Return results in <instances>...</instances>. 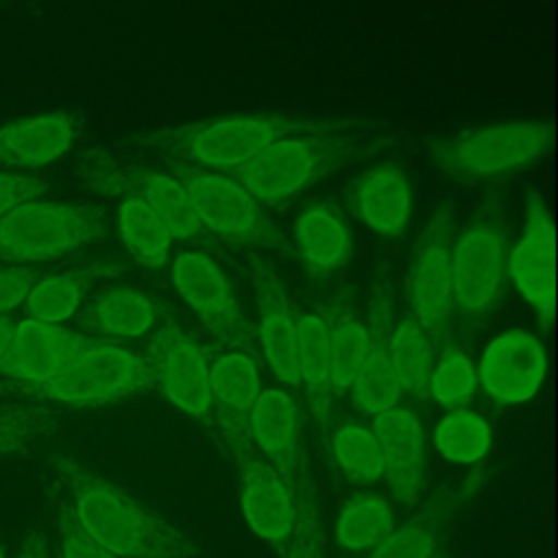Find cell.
Returning <instances> with one entry per match:
<instances>
[{"label": "cell", "instance_id": "6da1fadb", "mask_svg": "<svg viewBox=\"0 0 558 558\" xmlns=\"http://www.w3.org/2000/svg\"><path fill=\"white\" fill-rule=\"evenodd\" d=\"M54 501L118 558H198L196 543L74 456L50 458Z\"/></svg>", "mask_w": 558, "mask_h": 558}, {"label": "cell", "instance_id": "7a4b0ae2", "mask_svg": "<svg viewBox=\"0 0 558 558\" xmlns=\"http://www.w3.org/2000/svg\"><path fill=\"white\" fill-rule=\"evenodd\" d=\"M150 386L153 377L146 357L126 347L94 340L44 384L20 386L0 381V395L87 408L116 403Z\"/></svg>", "mask_w": 558, "mask_h": 558}, {"label": "cell", "instance_id": "3957f363", "mask_svg": "<svg viewBox=\"0 0 558 558\" xmlns=\"http://www.w3.org/2000/svg\"><path fill=\"white\" fill-rule=\"evenodd\" d=\"M355 148V137L336 131H292L233 170L231 177L262 205H283L340 168Z\"/></svg>", "mask_w": 558, "mask_h": 558}, {"label": "cell", "instance_id": "277c9868", "mask_svg": "<svg viewBox=\"0 0 558 558\" xmlns=\"http://www.w3.org/2000/svg\"><path fill=\"white\" fill-rule=\"evenodd\" d=\"M549 142L551 129L541 120L497 122L438 140L432 159L453 179L484 181L532 166L547 153Z\"/></svg>", "mask_w": 558, "mask_h": 558}, {"label": "cell", "instance_id": "5b68a950", "mask_svg": "<svg viewBox=\"0 0 558 558\" xmlns=\"http://www.w3.org/2000/svg\"><path fill=\"white\" fill-rule=\"evenodd\" d=\"M299 126V120L286 116H225L159 131L144 142L194 163V168L231 174Z\"/></svg>", "mask_w": 558, "mask_h": 558}, {"label": "cell", "instance_id": "8992f818", "mask_svg": "<svg viewBox=\"0 0 558 558\" xmlns=\"http://www.w3.org/2000/svg\"><path fill=\"white\" fill-rule=\"evenodd\" d=\"M105 231L94 207L28 201L0 218V259L24 266L48 262L100 240Z\"/></svg>", "mask_w": 558, "mask_h": 558}, {"label": "cell", "instance_id": "52a82bcc", "mask_svg": "<svg viewBox=\"0 0 558 558\" xmlns=\"http://www.w3.org/2000/svg\"><path fill=\"white\" fill-rule=\"evenodd\" d=\"M506 229L493 211L484 209L460 229L451 246L453 307L466 320H477L497 305L506 281Z\"/></svg>", "mask_w": 558, "mask_h": 558}, {"label": "cell", "instance_id": "ba28073f", "mask_svg": "<svg viewBox=\"0 0 558 558\" xmlns=\"http://www.w3.org/2000/svg\"><path fill=\"white\" fill-rule=\"evenodd\" d=\"M179 181L190 192L201 225L231 244L277 246L279 229L262 203L231 174L194 166L179 168Z\"/></svg>", "mask_w": 558, "mask_h": 558}, {"label": "cell", "instance_id": "9c48e42d", "mask_svg": "<svg viewBox=\"0 0 558 558\" xmlns=\"http://www.w3.org/2000/svg\"><path fill=\"white\" fill-rule=\"evenodd\" d=\"M453 214L442 205L432 214L429 222L418 235L405 275V294L412 307V316L427 331L432 342L442 340L453 314Z\"/></svg>", "mask_w": 558, "mask_h": 558}, {"label": "cell", "instance_id": "30bf717a", "mask_svg": "<svg viewBox=\"0 0 558 558\" xmlns=\"http://www.w3.org/2000/svg\"><path fill=\"white\" fill-rule=\"evenodd\" d=\"M218 434L235 460L240 477V504L246 523L283 558L296 514L290 490L255 447L248 429L227 427L218 429Z\"/></svg>", "mask_w": 558, "mask_h": 558}, {"label": "cell", "instance_id": "8fae6325", "mask_svg": "<svg viewBox=\"0 0 558 558\" xmlns=\"http://www.w3.org/2000/svg\"><path fill=\"white\" fill-rule=\"evenodd\" d=\"M170 279L181 301L222 344L253 351V331L222 268L201 251L181 253L170 266Z\"/></svg>", "mask_w": 558, "mask_h": 558}, {"label": "cell", "instance_id": "7c38bea8", "mask_svg": "<svg viewBox=\"0 0 558 558\" xmlns=\"http://www.w3.org/2000/svg\"><path fill=\"white\" fill-rule=\"evenodd\" d=\"M153 386L183 414L214 427V401L209 388V355L181 327L166 323L148 347Z\"/></svg>", "mask_w": 558, "mask_h": 558}, {"label": "cell", "instance_id": "4fadbf2b", "mask_svg": "<svg viewBox=\"0 0 558 558\" xmlns=\"http://www.w3.org/2000/svg\"><path fill=\"white\" fill-rule=\"evenodd\" d=\"M554 235V220L545 198L538 192H530L523 207L521 238L508 248L506 275H510L514 288L536 312L543 327H551L556 305Z\"/></svg>", "mask_w": 558, "mask_h": 558}, {"label": "cell", "instance_id": "5bb4252c", "mask_svg": "<svg viewBox=\"0 0 558 558\" xmlns=\"http://www.w3.org/2000/svg\"><path fill=\"white\" fill-rule=\"evenodd\" d=\"M248 434L290 495L314 482L303 447L299 410L283 388H266L259 392L248 414Z\"/></svg>", "mask_w": 558, "mask_h": 558}, {"label": "cell", "instance_id": "9a60e30c", "mask_svg": "<svg viewBox=\"0 0 558 558\" xmlns=\"http://www.w3.org/2000/svg\"><path fill=\"white\" fill-rule=\"evenodd\" d=\"M475 368L477 386L493 401L517 405L538 392L547 373V353L534 333L508 329L486 344Z\"/></svg>", "mask_w": 558, "mask_h": 558}, {"label": "cell", "instance_id": "2e32d148", "mask_svg": "<svg viewBox=\"0 0 558 558\" xmlns=\"http://www.w3.org/2000/svg\"><path fill=\"white\" fill-rule=\"evenodd\" d=\"M92 342V338L61 325L33 318L15 320L11 344L0 360V375L20 386L44 384Z\"/></svg>", "mask_w": 558, "mask_h": 558}, {"label": "cell", "instance_id": "e0dca14e", "mask_svg": "<svg viewBox=\"0 0 558 558\" xmlns=\"http://www.w3.org/2000/svg\"><path fill=\"white\" fill-rule=\"evenodd\" d=\"M251 281L259 314V342L264 357L277 379L299 386V318L292 301L275 275V270L259 257H251Z\"/></svg>", "mask_w": 558, "mask_h": 558}, {"label": "cell", "instance_id": "ac0fdd59", "mask_svg": "<svg viewBox=\"0 0 558 558\" xmlns=\"http://www.w3.org/2000/svg\"><path fill=\"white\" fill-rule=\"evenodd\" d=\"M373 434L384 458V477L390 493L405 506L418 501L427 453L421 418L401 405L375 414Z\"/></svg>", "mask_w": 558, "mask_h": 558}, {"label": "cell", "instance_id": "d6986e66", "mask_svg": "<svg viewBox=\"0 0 558 558\" xmlns=\"http://www.w3.org/2000/svg\"><path fill=\"white\" fill-rule=\"evenodd\" d=\"M347 203L353 216L375 235L397 240L410 225L412 183L403 168L377 163L351 181Z\"/></svg>", "mask_w": 558, "mask_h": 558}, {"label": "cell", "instance_id": "ffe728a7", "mask_svg": "<svg viewBox=\"0 0 558 558\" xmlns=\"http://www.w3.org/2000/svg\"><path fill=\"white\" fill-rule=\"evenodd\" d=\"M76 135V118L65 111L20 118L0 126V163L13 168L52 163L72 148Z\"/></svg>", "mask_w": 558, "mask_h": 558}, {"label": "cell", "instance_id": "44dd1931", "mask_svg": "<svg viewBox=\"0 0 558 558\" xmlns=\"http://www.w3.org/2000/svg\"><path fill=\"white\" fill-rule=\"evenodd\" d=\"M294 244L310 277H329L340 270L353 251L351 229L336 205L316 201L305 205L294 220Z\"/></svg>", "mask_w": 558, "mask_h": 558}, {"label": "cell", "instance_id": "7402d4cb", "mask_svg": "<svg viewBox=\"0 0 558 558\" xmlns=\"http://www.w3.org/2000/svg\"><path fill=\"white\" fill-rule=\"evenodd\" d=\"M214 429H248V414L262 392V375L253 351L227 349L209 360Z\"/></svg>", "mask_w": 558, "mask_h": 558}, {"label": "cell", "instance_id": "603a6c76", "mask_svg": "<svg viewBox=\"0 0 558 558\" xmlns=\"http://www.w3.org/2000/svg\"><path fill=\"white\" fill-rule=\"evenodd\" d=\"M366 327L373 338L371 349L347 392H351L353 403L364 414L375 416L399 405L403 395V388L395 375L386 351V338L390 331V299H384L381 292L371 305Z\"/></svg>", "mask_w": 558, "mask_h": 558}, {"label": "cell", "instance_id": "cb8c5ba5", "mask_svg": "<svg viewBox=\"0 0 558 558\" xmlns=\"http://www.w3.org/2000/svg\"><path fill=\"white\" fill-rule=\"evenodd\" d=\"M159 318L157 303L142 290L116 286L98 292L81 312L78 323L105 338L133 340L146 336Z\"/></svg>", "mask_w": 558, "mask_h": 558}, {"label": "cell", "instance_id": "d4e9b609", "mask_svg": "<svg viewBox=\"0 0 558 558\" xmlns=\"http://www.w3.org/2000/svg\"><path fill=\"white\" fill-rule=\"evenodd\" d=\"M299 386L316 423L325 429L331 408V333L329 318L316 312L299 316Z\"/></svg>", "mask_w": 558, "mask_h": 558}, {"label": "cell", "instance_id": "484cf974", "mask_svg": "<svg viewBox=\"0 0 558 558\" xmlns=\"http://www.w3.org/2000/svg\"><path fill=\"white\" fill-rule=\"evenodd\" d=\"M116 272H118L116 264L98 262V264L72 268L68 272L39 277L24 301L26 318H33L39 323H52V325H59L72 318L83 305V299L92 288V283L98 281L100 277H109Z\"/></svg>", "mask_w": 558, "mask_h": 558}, {"label": "cell", "instance_id": "4316f807", "mask_svg": "<svg viewBox=\"0 0 558 558\" xmlns=\"http://www.w3.org/2000/svg\"><path fill=\"white\" fill-rule=\"evenodd\" d=\"M116 225L122 246L137 264L157 270L168 262L172 235L142 196L126 194L120 201Z\"/></svg>", "mask_w": 558, "mask_h": 558}, {"label": "cell", "instance_id": "83f0119b", "mask_svg": "<svg viewBox=\"0 0 558 558\" xmlns=\"http://www.w3.org/2000/svg\"><path fill=\"white\" fill-rule=\"evenodd\" d=\"M386 351L403 392L425 399L429 373L434 368V342L412 314L390 327Z\"/></svg>", "mask_w": 558, "mask_h": 558}, {"label": "cell", "instance_id": "f1b7e54d", "mask_svg": "<svg viewBox=\"0 0 558 558\" xmlns=\"http://www.w3.org/2000/svg\"><path fill=\"white\" fill-rule=\"evenodd\" d=\"M392 527L395 519L388 501L375 493H357L338 514L336 541L349 551L368 554L392 532Z\"/></svg>", "mask_w": 558, "mask_h": 558}, {"label": "cell", "instance_id": "f546056e", "mask_svg": "<svg viewBox=\"0 0 558 558\" xmlns=\"http://www.w3.org/2000/svg\"><path fill=\"white\" fill-rule=\"evenodd\" d=\"M59 425V412L44 401H0V458L28 451Z\"/></svg>", "mask_w": 558, "mask_h": 558}, {"label": "cell", "instance_id": "4dcf8cb0", "mask_svg": "<svg viewBox=\"0 0 558 558\" xmlns=\"http://www.w3.org/2000/svg\"><path fill=\"white\" fill-rule=\"evenodd\" d=\"M490 442L493 432L486 418L464 408L449 410L434 429V445L438 453L460 464L482 460L488 453Z\"/></svg>", "mask_w": 558, "mask_h": 558}, {"label": "cell", "instance_id": "1f68e13d", "mask_svg": "<svg viewBox=\"0 0 558 558\" xmlns=\"http://www.w3.org/2000/svg\"><path fill=\"white\" fill-rule=\"evenodd\" d=\"M331 333V399L342 397L371 349V331L364 320L349 312L329 318Z\"/></svg>", "mask_w": 558, "mask_h": 558}, {"label": "cell", "instance_id": "d6a6232c", "mask_svg": "<svg viewBox=\"0 0 558 558\" xmlns=\"http://www.w3.org/2000/svg\"><path fill=\"white\" fill-rule=\"evenodd\" d=\"M331 456L344 477L353 484H375L384 477V458L373 429L344 423L331 436Z\"/></svg>", "mask_w": 558, "mask_h": 558}, {"label": "cell", "instance_id": "836d02e7", "mask_svg": "<svg viewBox=\"0 0 558 558\" xmlns=\"http://www.w3.org/2000/svg\"><path fill=\"white\" fill-rule=\"evenodd\" d=\"M477 390V368L473 360L458 344H447L438 360H434V368L427 381V395L442 408L453 410L462 408L471 401Z\"/></svg>", "mask_w": 558, "mask_h": 558}, {"label": "cell", "instance_id": "e575fe53", "mask_svg": "<svg viewBox=\"0 0 558 558\" xmlns=\"http://www.w3.org/2000/svg\"><path fill=\"white\" fill-rule=\"evenodd\" d=\"M440 536V512L425 508L366 554V558H436Z\"/></svg>", "mask_w": 558, "mask_h": 558}, {"label": "cell", "instance_id": "d590c367", "mask_svg": "<svg viewBox=\"0 0 558 558\" xmlns=\"http://www.w3.org/2000/svg\"><path fill=\"white\" fill-rule=\"evenodd\" d=\"M294 501V527L283 558H325L323 523L316 499L314 482L305 484L292 495Z\"/></svg>", "mask_w": 558, "mask_h": 558}, {"label": "cell", "instance_id": "8d00e7d4", "mask_svg": "<svg viewBox=\"0 0 558 558\" xmlns=\"http://www.w3.org/2000/svg\"><path fill=\"white\" fill-rule=\"evenodd\" d=\"M54 506L61 536V558H118L105 547H100L94 538H89L59 501H54Z\"/></svg>", "mask_w": 558, "mask_h": 558}, {"label": "cell", "instance_id": "74e56055", "mask_svg": "<svg viewBox=\"0 0 558 558\" xmlns=\"http://www.w3.org/2000/svg\"><path fill=\"white\" fill-rule=\"evenodd\" d=\"M39 277L41 275L35 266L17 264L0 268V314H9L24 305L31 288Z\"/></svg>", "mask_w": 558, "mask_h": 558}, {"label": "cell", "instance_id": "f35d334b", "mask_svg": "<svg viewBox=\"0 0 558 558\" xmlns=\"http://www.w3.org/2000/svg\"><path fill=\"white\" fill-rule=\"evenodd\" d=\"M44 192L46 183L37 177L0 172V218L28 201H37L39 196H44Z\"/></svg>", "mask_w": 558, "mask_h": 558}, {"label": "cell", "instance_id": "ab89813d", "mask_svg": "<svg viewBox=\"0 0 558 558\" xmlns=\"http://www.w3.org/2000/svg\"><path fill=\"white\" fill-rule=\"evenodd\" d=\"M15 558H50L46 534L39 530H28L22 538V545Z\"/></svg>", "mask_w": 558, "mask_h": 558}, {"label": "cell", "instance_id": "60d3db41", "mask_svg": "<svg viewBox=\"0 0 558 558\" xmlns=\"http://www.w3.org/2000/svg\"><path fill=\"white\" fill-rule=\"evenodd\" d=\"M13 329H15V320L9 314H0V360L4 357V353L11 344Z\"/></svg>", "mask_w": 558, "mask_h": 558}, {"label": "cell", "instance_id": "b9f144b4", "mask_svg": "<svg viewBox=\"0 0 558 558\" xmlns=\"http://www.w3.org/2000/svg\"><path fill=\"white\" fill-rule=\"evenodd\" d=\"M0 558H7V549H4V541L0 538Z\"/></svg>", "mask_w": 558, "mask_h": 558}]
</instances>
